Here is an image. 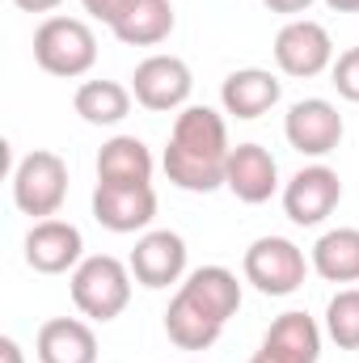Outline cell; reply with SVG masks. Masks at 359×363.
<instances>
[{"instance_id": "obj_15", "label": "cell", "mask_w": 359, "mask_h": 363, "mask_svg": "<svg viewBox=\"0 0 359 363\" xmlns=\"http://www.w3.org/2000/svg\"><path fill=\"white\" fill-rule=\"evenodd\" d=\"M224 186H228L241 203H250V207L267 203L270 194L279 190V165H275L270 148H263V144H237V148L228 152Z\"/></svg>"}, {"instance_id": "obj_25", "label": "cell", "mask_w": 359, "mask_h": 363, "mask_svg": "<svg viewBox=\"0 0 359 363\" xmlns=\"http://www.w3.org/2000/svg\"><path fill=\"white\" fill-rule=\"evenodd\" d=\"M131 4H136V0H81V9L89 13L93 21H101V26H110V30L131 13Z\"/></svg>"}, {"instance_id": "obj_12", "label": "cell", "mask_w": 359, "mask_h": 363, "mask_svg": "<svg viewBox=\"0 0 359 363\" xmlns=\"http://www.w3.org/2000/svg\"><path fill=\"white\" fill-rule=\"evenodd\" d=\"M321 359V325L300 313L287 308L270 321V330L263 334V347L250 355V363H317Z\"/></svg>"}, {"instance_id": "obj_3", "label": "cell", "mask_w": 359, "mask_h": 363, "mask_svg": "<svg viewBox=\"0 0 359 363\" xmlns=\"http://www.w3.org/2000/svg\"><path fill=\"white\" fill-rule=\"evenodd\" d=\"M34 64L47 77L77 81L97 64V34L81 17H47L34 30Z\"/></svg>"}, {"instance_id": "obj_21", "label": "cell", "mask_w": 359, "mask_h": 363, "mask_svg": "<svg viewBox=\"0 0 359 363\" xmlns=\"http://www.w3.org/2000/svg\"><path fill=\"white\" fill-rule=\"evenodd\" d=\"M97 182H153V152L136 135H114L97 152Z\"/></svg>"}, {"instance_id": "obj_2", "label": "cell", "mask_w": 359, "mask_h": 363, "mask_svg": "<svg viewBox=\"0 0 359 363\" xmlns=\"http://www.w3.org/2000/svg\"><path fill=\"white\" fill-rule=\"evenodd\" d=\"M131 283H136V274L127 262H118L114 254H89L72 279H68V287H72V304L81 308V317H89V321H114L127 304H131Z\"/></svg>"}, {"instance_id": "obj_18", "label": "cell", "mask_w": 359, "mask_h": 363, "mask_svg": "<svg viewBox=\"0 0 359 363\" xmlns=\"http://www.w3.org/2000/svg\"><path fill=\"white\" fill-rule=\"evenodd\" d=\"M165 334L178 351H207L224 334V321H216L207 308H199L186 291H174V300L165 308Z\"/></svg>"}, {"instance_id": "obj_11", "label": "cell", "mask_w": 359, "mask_h": 363, "mask_svg": "<svg viewBox=\"0 0 359 363\" xmlns=\"http://www.w3.org/2000/svg\"><path fill=\"white\" fill-rule=\"evenodd\" d=\"M85 262V237L77 224L51 216V220H34V228L26 233V267L38 274H72Z\"/></svg>"}, {"instance_id": "obj_27", "label": "cell", "mask_w": 359, "mask_h": 363, "mask_svg": "<svg viewBox=\"0 0 359 363\" xmlns=\"http://www.w3.org/2000/svg\"><path fill=\"white\" fill-rule=\"evenodd\" d=\"M0 363H26V355H21V342L17 338H0Z\"/></svg>"}, {"instance_id": "obj_28", "label": "cell", "mask_w": 359, "mask_h": 363, "mask_svg": "<svg viewBox=\"0 0 359 363\" xmlns=\"http://www.w3.org/2000/svg\"><path fill=\"white\" fill-rule=\"evenodd\" d=\"M13 4H17L21 13H55L64 0H13Z\"/></svg>"}, {"instance_id": "obj_19", "label": "cell", "mask_w": 359, "mask_h": 363, "mask_svg": "<svg viewBox=\"0 0 359 363\" xmlns=\"http://www.w3.org/2000/svg\"><path fill=\"white\" fill-rule=\"evenodd\" d=\"M313 271L326 283H359V228H330L313 245Z\"/></svg>"}, {"instance_id": "obj_16", "label": "cell", "mask_w": 359, "mask_h": 363, "mask_svg": "<svg viewBox=\"0 0 359 363\" xmlns=\"http://www.w3.org/2000/svg\"><path fill=\"white\" fill-rule=\"evenodd\" d=\"M38 363H97V334L81 317H51L38 330Z\"/></svg>"}, {"instance_id": "obj_14", "label": "cell", "mask_w": 359, "mask_h": 363, "mask_svg": "<svg viewBox=\"0 0 359 363\" xmlns=\"http://www.w3.org/2000/svg\"><path fill=\"white\" fill-rule=\"evenodd\" d=\"M279 97H283V81H279L275 72H267V68H237V72H228L224 85H220V106H224V114L245 118V123H254V118H263L267 110H275Z\"/></svg>"}, {"instance_id": "obj_20", "label": "cell", "mask_w": 359, "mask_h": 363, "mask_svg": "<svg viewBox=\"0 0 359 363\" xmlns=\"http://www.w3.org/2000/svg\"><path fill=\"white\" fill-rule=\"evenodd\" d=\"M178 17H174V0H136L131 13L114 26V38L127 47H157L174 34Z\"/></svg>"}, {"instance_id": "obj_24", "label": "cell", "mask_w": 359, "mask_h": 363, "mask_svg": "<svg viewBox=\"0 0 359 363\" xmlns=\"http://www.w3.org/2000/svg\"><path fill=\"white\" fill-rule=\"evenodd\" d=\"M330 85L338 89V97L359 101V47L343 51V55L334 60V68H330Z\"/></svg>"}, {"instance_id": "obj_17", "label": "cell", "mask_w": 359, "mask_h": 363, "mask_svg": "<svg viewBox=\"0 0 359 363\" xmlns=\"http://www.w3.org/2000/svg\"><path fill=\"white\" fill-rule=\"evenodd\" d=\"M178 291H186L199 308H207L216 321L228 325V317H237L241 308V279L228 267H199L178 283Z\"/></svg>"}, {"instance_id": "obj_8", "label": "cell", "mask_w": 359, "mask_h": 363, "mask_svg": "<svg viewBox=\"0 0 359 363\" xmlns=\"http://www.w3.org/2000/svg\"><path fill=\"white\" fill-rule=\"evenodd\" d=\"M283 135H287V144H292L300 157H330V152L343 144L347 123H343V114H338L334 101H326V97H304V101H296V106L287 110Z\"/></svg>"}, {"instance_id": "obj_4", "label": "cell", "mask_w": 359, "mask_h": 363, "mask_svg": "<svg viewBox=\"0 0 359 363\" xmlns=\"http://www.w3.org/2000/svg\"><path fill=\"white\" fill-rule=\"evenodd\" d=\"M68 199V161L60 152L34 148L13 169V203L30 220H51Z\"/></svg>"}, {"instance_id": "obj_23", "label": "cell", "mask_w": 359, "mask_h": 363, "mask_svg": "<svg viewBox=\"0 0 359 363\" xmlns=\"http://www.w3.org/2000/svg\"><path fill=\"white\" fill-rule=\"evenodd\" d=\"M326 338L338 351H359V287H343L326 304Z\"/></svg>"}, {"instance_id": "obj_7", "label": "cell", "mask_w": 359, "mask_h": 363, "mask_svg": "<svg viewBox=\"0 0 359 363\" xmlns=\"http://www.w3.org/2000/svg\"><path fill=\"white\" fill-rule=\"evenodd\" d=\"M93 220L106 233H148L157 220V190L153 182H97L93 186Z\"/></svg>"}, {"instance_id": "obj_29", "label": "cell", "mask_w": 359, "mask_h": 363, "mask_svg": "<svg viewBox=\"0 0 359 363\" xmlns=\"http://www.w3.org/2000/svg\"><path fill=\"white\" fill-rule=\"evenodd\" d=\"M334 13H359V0H326Z\"/></svg>"}, {"instance_id": "obj_5", "label": "cell", "mask_w": 359, "mask_h": 363, "mask_svg": "<svg viewBox=\"0 0 359 363\" xmlns=\"http://www.w3.org/2000/svg\"><path fill=\"white\" fill-rule=\"evenodd\" d=\"M313 262H304V250L287 237H258L245 258H241V274L245 283H254L263 296H292L300 291L304 274Z\"/></svg>"}, {"instance_id": "obj_9", "label": "cell", "mask_w": 359, "mask_h": 363, "mask_svg": "<svg viewBox=\"0 0 359 363\" xmlns=\"http://www.w3.org/2000/svg\"><path fill=\"white\" fill-rule=\"evenodd\" d=\"M338 203H343V178L330 165H304L300 174H292V182L283 186V211L300 228L326 224Z\"/></svg>"}, {"instance_id": "obj_6", "label": "cell", "mask_w": 359, "mask_h": 363, "mask_svg": "<svg viewBox=\"0 0 359 363\" xmlns=\"http://www.w3.org/2000/svg\"><path fill=\"white\" fill-rule=\"evenodd\" d=\"M275 64L283 77H296V81H309V77H321L326 68H334V38L321 21L313 17H292L279 34H275Z\"/></svg>"}, {"instance_id": "obj_22", "label": "cell", "mask_w": 359, "mask_h": 363, "mask_svg": "<svg viewBox=\"0 0 359 363\" xmlns=\"http://www.w3.org/2000/svg\"><path fill=\"white\" fill-rule=\"evenodd\" d=\"M131 97L136 93L118 81H85L72 97V106L89 127H118L131 114Z\"/></svg>"}, {"instance_id": "obj_1", "label": "cell", "mask_w": 359, "mask_h": 363, "mask_svg": "<svg viewBox=\"0 0 359 363\" xmlns=\"http://www.w3.org/2000/svg\"><path fill=\"white\" fill-rule=\"evenodd\" d=\"M228 123L220 110L211 106H186L174 118L170 131V148H165V178L174 182L178 190L190 194H211L224 186L228 174Z\"/></svg>"}, {"instance_id": "obj_13", "label": "cell", "mask_w": 359, "mask_h": 363, "mask_svg": "<svg viewBox=\"0 0 359 363\" xmlns=\"http://www.w3.org/2000/svg\"><path fill=\"white\" fill-rule=\"evenodd\" d=\"M127 267H131L140 287H153V291H161L170 283H182L186 279V241L170 228H148L136 241Z\"/></svg>"}, {"instance_id": "obj_10", "label": "cell", "mask_w": 359, "mask_h": 363, "mask_svg": "<svg viewBox=\"0 0 359 363\" xmlns=\"http://www.w3.org/2000/svg\"><path fill=\"white\" fill-rule=\"evenodd\" d=\"M194 89V77H190V64L178 55H148L144 64H136V77H131V93L144 110L153 114H170V110H186Z\"/></svg>"}, {"instance_id": "obj_26", "label": "cell", "mask_w": 359, "mask_h": 363, "mask_svg": "<svg viewBox=\"0 0 359 363\" xmlns=\"http://www.w3.org/2000/svg\"><path fill=\"white\" fill-rule=\"evenodd\" d=\"M270 13H283V17H304L313 9V0H263Z\"/></svg>"}]
</instances>
